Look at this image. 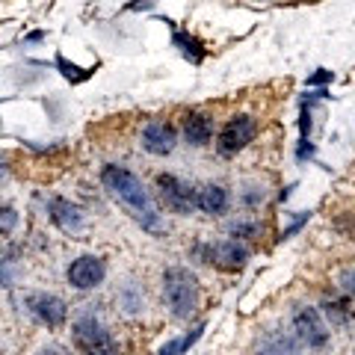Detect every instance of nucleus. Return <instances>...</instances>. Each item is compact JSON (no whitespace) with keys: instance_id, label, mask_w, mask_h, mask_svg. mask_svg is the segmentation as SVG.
<instances>
[{"instance_id":"f257e3e1","label":"nucleus","mask_w":355,"mask_h":355,"mask_svg":"<svg viewBox=\"0 0 355 355\" xmlns=\"http://www.w3.org/2000/svg\"><path fill=\"white\" fill-rule=\"evenodd\" d=\"M101 187L139 222L142 231L163 234L160 210L154 205L151 193L146 190V184H142V178L137 172H130L128 166H119V163H107L101 169Z\"/></svg>"},{"instance_id":"f03ea898","label":"nucleus","mask_w":355,"mask_h":355,"mask_svg":"<svg viewBox=\"0 0 355 355\" xmlns=\"http://www.w3.org/2000/svg\"><path fill=\"white\" fill-rule=\"evenodd\" d=\"M163 299L175 320H190L198 311V302H202L198 275L193 270H187V266H169V270H163Z\"/></svg>"},{"instance_id":"7ed1b4c3","label":"nucleus","mask_w":355,"mask_h":355,"mask_svg":"<svg viewBox=\"0 0 355 355\" xmlns=\"http://www.w3.org/2000/svg\"><path fill=\"white\" fill-rule=\"evenodd\" d=\"M71 340L80 355H119V343L110 335V329L92 314H83L74 320Z\"/></svg>"},{"instance_id":"20e7f679","label":"nucleus","mask_w":355,"mask_h":355,"mask_svg":"<svg viewBox=\"0 0 355 355\" xmlns=\"http://www.w3.org/2000/svg\"><path fill=\"white\" fill-rule=\"evenodd\" d=\"M196 254L202 258L205 263L216 266L222 272H240L243 266L249 263V246L243 240L234 237H225V240H214V243H198Z\"/></svg>"},{"instance_id":"39448f33","label":"nucleus","mask_w":355,"mask_h":355,"mask_svg":"<svg viewBox=\"0 0 355 355\" xmlns=\"http://www.w3.org/2000/svg\"><path fill=\"white\" fill-rule=\"evenodd\" d=\"M254 137H258V121H254V116H249V113L231 116L216 137V151L222 157H234L243 148H249V142H254Z\"/></svg>"},{"instance_id":"423d86ee","label":"nucleus","mask_w":355,"mask_h":355,"mask_svg":"<svg viewBox=\"0 0 355 355\" xmlns=\"http://www.w3.org/2000/svg\"><path fill=\"white\" fill-rule=\"evenodd\" d=\"M24 308H27V314L44 329H62L65 320H69V305H65L60 296L44 293V291L24 293Z\"/></svg>"},{"instance_id":"0eeeda50","label":"nucleus","mask_w":355,"mask_h":355,"mask_svg":"<svg viewBox=\"0 0 355 355\" xmlns=\"http://www.w3.org/2000/svg\"><path fill=\"white\" fill-rule=\"evenodd\" d=\"M293 331H296V338L302 347L308 349H323L329 347V326H326V320L323 314H320L317 308H311V305H299L293 311Z\"/></svg>"},{"instance_id":"6e6552de","label":"nucleus","mask_w":355,"mask_h":355,"mask_svg":"<svg viewBox=\"0 0 355 355\" xmlns=\"http://www.w3.org/2000/svg\"><path fill=\"white\" fill-rule=\"evenodd\" d=\"M157 190H160V202L166 210H172L178 216H190L196 210V187L181 181L172 172H160L157 175Z\"/></svg>"},{"instance_id":"1a4fd4ad","label":"nucleus","mask_w":355,"mask_h":355,"mask_svg":"<svg viewBox=\"0 0 355 355\" xmlns=\"http://www.w3.org/2000/svg\"><path fill=\"white\" fill-rule=\"evenodd\" d=\"M65 279H69L74 291H95L107 279V261L101 254H80V258H74L69 263Z\"/></svg>"},{"instance_id":"9d476101","label":"nucleus","mask_w":355,"mask_h":355,"mask_svg":"<svg viewBox=\"0 0 355 355\" xmlns=\"http://www.w3.org/2000/svg\"><path fill=\"white\" fill-rule=\"evenodd\" d=\"M139 146L154 157H169L178 146V128L172 121H148L139 133Z\"/></svg>"},{"instance_id":"9b49d317","label":"nucleus","mask_w":355,"mask_h":355,"mask_svg":"<svg viewBox=\"0 0 355 355\" xmlns=\"http://www.w3.org/2000/svg\"><path fill=\"white\" fill-rule=\"evenodd\" d=\"M48 216L62 234H77V231H83V225H86L83 207L74 205L71 198H62V196H53L48 202Z\"/></svg>"},{"instance_id":"f8f14e48","label":"nucleus","mask_w":355,"mask_h":355,"mask_svg":"<svg viewBox=\"0 0 355 355\" xmlns=\"http://www.w3.org/2000/svg\"><path fill=\"white\" fill-rule=\"evenodd\" d=\"M181 133H184L187 146L205 148V146H210V139H214V119L202 113V110H187L181 116Z\"/></svg>"},{"instance_id":"ddd939ff","label":"nucleus","mask_w":355,"mask_h":355,"mask_svg":"<svg viewBox=\"0 0 355 355\" xmlns=\"http://www.w3.org/2000/svg\"><path fill=\"white\" fill-rule=\"evenodd\" d=\"M231 205V196L222 184H205L196 190V210H202L207 216H222Z\"/></svg>"},{"instance_id":"4468645a","label":"nucleus","mask_w":355,"mask_h":355,"mask_svg":"<svg viewBox=\"0 0 355 355\" xmlns=\"http://www.w3.org/2000/svg\"><path fill=\"white\" fill-rule=\"evenodd\" d=\"M254 355H302V343L296 335H284V331H275V335L263 338V343Z\"/></svg>"},{"instance_id":"2eb2a0df","label":"nucleus","mask_w":355,"mask_h":355,"mask_svg":"<svg viewBox=\"0 0 355 355\" xmlns=\"http://www.w3.org/2000/svg\"><path fill=\"white\" fill-rule=\"evenodd\" d=\"M172 42L181 48V53L190 62H202L205 57H207V51H205V44L198 42L196 36H190V33H184V30H175V36H172Z\"/></svg>"},{"instance_id":"dca6fc26","label":"nucleus","mask_w":355,"mask_h":355,"mask_svg":"<svg viewBox=\"0 0 355 355\" xmlns=\"http://www.w3.org/2000/svg\"><path fill=\"white\" fill-rule=\"evenodd\" d=\"M18 261H15V254H3L0 258V287H15V282H18Z\"/></svg>"},{"instance_id":"f3484780","label":"nucleus","mask_w":355,"mask_h":355,"mask_svg":"<svg viewBox=\"0 0 355 355\" xmlns=\"http://www.w3.org/2000/svg\"><path fill=\"white\" fill-rule=\"evenodd\" d=\"M18 210L12 205H0V237H9V234H15V228H18Z\"/></svg>"},{"instance_id":"a211bd4d","label":"nucleus","mask_w":355,"mask_h":355,"mask_svg":"<svg viewBox=\"0 0 355 355\" xmlns=\"http://www.w3.org/2000/svg\"><path fill=\"white\" fill-rule=\"evenodd\" d=\"M57 69L62 71V77H65V80H71V83H83V80H89V74H92V71L80 69V65L69 62L65 57H57Z\"/></svg>"},{"instance_id":"6ab92c4d","label":"nucleus","mask_w":355,"mask_h":355,"mask_svg":"<svg viewBox=\"0 0 355 355\" xmlns=\"http://www.w3.org/2000/svg\"><path fill=\"white\" fill-rule=\"evenodd\" d=\"M323 308H326V317L331 320V323H349L352 320V311H349V305L343 302V299L340 302H326Z\"/></svg>"},{"instance_id":"aec40b11","label":"nucleus","mask_w":355,"mask_h":355,"mask_svg":"<svg viewBox=\"0 0 355 355\" xmlns=\"http://www.w3.org/2000/svg\"><path fill=\"white\" fill-rule=\"evenodd\" d=\"M228 234L234 240H252V237L261 234V225L258 222H234V225L228 228Z\"/></svg>"},{"instance_id":"412c9836","label":"nucleus","mask_w":355,"mask_h":355,"mask_svg":"<svg viewBox=\"0 0 355 355\" xmlns=\"http://www.w3.org/2000/svg\"><path fill=\"white\" fill-rule=\"evenodd\" d=\"M205 329H207V323H198V326H193V331H187V338L181 340V349L187 352L190 347H196L198 340H202V335H205Z\"/></svg>"},{"instance_id":"4be33fe9","label":"nucleus","mask_w":355,"mask_h":355,"mask_svg":"<svg viewBox=\"0 0 355 355\" xmlns=\"http://www.w3.org/2000/svg\"><path fill=\"white\" fill-rule=\"evenodd\" d=\"M311 219V210H302V214H299L293 222H291V225H287L284 231H282V240H287V237H293L296 234V231H302V225H305V222Z\"/></svg>"},{"instance_id":"5701e85b","label":"nucleus","mask_w":355,"mask_h":355,"mask_svg":"<svg viewBox=\"0 0 355 355\" xmlns=\"http://www.w3.org/2000/svg\"><path fill=\"white\" fill-rule=\"evenodd\" d=\"M331 80H335V74H331L329 69H317V71L305 80V86H320V89H323V86H326V83H331Z\"/></svg>"},{"instance_id":"b1692460","label":"nucleus","mask_w":355,"mask_h":355,"mask_svg":"<svg viewBox=\"0 0 355 355\" xmlns=\"http://www.w3.org/2000/svg\"><path fill=\"white\" fill-rule=\"evenodd\" d=\"M243 202L249 207H258L263 202V187H246V193H243Z\"/></svg>"},{"instance_id":"393cba45","label":"nucleus","mask_w":355,"mask_h":355,"mask_svg":"<svg viewBox=\"0 0 355 355\" xmlns=\"http://www.w3.org/2000/svg\"><path fill=\"white\" fill-rule=\"evenodd\" d=\"M340 287H343V291H347L349 296H355V270L340 272Z\"/></svg>"},{"instance_id":"a878e982","label":"nucleus","mask_w":355,"mask_h":355,"mask_svg":"<svg viewBox=\"0 0 355 355\" xmlns=\"http://www.w3.org/2000/svg\"><path fill=\"white\" fill-rule=\"evenodd\" d=\"M157 355H184L181 340H169L166 347H160V352H157Z\"/></svg>"},{"instance_id":"bb28decb","label":"nucleus","mask_w":355,"mask_h":355,"mask_svg":"<svg viewBox=\"0 0 355 355\" xmlns=\"http://www.w3.org/2000/svg\"><path fill=\"white\" fill-rule=\"evenodd\" d=\"M154 6V0H137V3H130L128 9H133V12H137V9H151Z\"/></svg>"},{"instance_id":"cd10ccee","label":"nucleus","mask_w":355,"mask_h":355,"mask_svg":"<svg viewBox=\"0 0 355 355\" xmlns=\"http://www.w3.org/2000/svg\"><path fill=\"white\" fill-rule=\"evenodd\" d=\"M3 181H9V163L0 157V184H3Z\"/></svg>"},{"instance_id":"c85d7f7f","label":"nucleus","mask_w":355,"mask_h":355,"mask_svg":"<svg viewBox=\"0 0 355 355\" xmlns=\"http://www.w3.org/2000/svg\"><path fill=\"white\" fill-rule=\"evenodd\" d=\"M39 355H69V352H65L62 347H48V349H42Z\"/></svg>"},{"instance_id":"c756f323","label":"nucleus","mask_w":355,"mask_h":355,"mask_svg":"<svg viewBox=\"0 0 355 355\" xmlns=\"http://www.w3.org/2000/svg\"><path fill=\"white\" fill-rule=\"evenodd\" d=\"M296 190V184H291V187H284V190H282V202H284V198H291V193Z\"/></svg>"},{"instance_id":"7c9ffc66","label":"nucleus","mask_w":355,"mask_h":355,"mask_svg":"<svg viewBox=\"0 0 355 355\" xmlns=\"http://www.w3.org/2000/svg\"><path fill=\"white\" fill-rule=\"evenodd\" d=\"M44 39V33H30V36H27V42H42Z\"/></svg>"},{"instance_id":"2f4dec72","label":"nucleus","mask_w":355,"mask_h":355,"mask_svg":"<svg viewBox=\"0 0 355 355\" xmlns=\"http://www.w3.org/2000/svg\"><path fill=\"white\" fill-rule=\"evenodd\" d=\"M3 254H6V252H3V243H0V258H3Z\"/></svg>"}]
</instances>
